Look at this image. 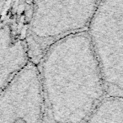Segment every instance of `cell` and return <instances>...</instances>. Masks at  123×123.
<instances>
[{
    "label": "cell",
    "mask_w": 123,
    "mask_h": 123,
    "mask_svg": "<svg viewBox=\"0 0 123 123\" xmlns=\"http://www.w3.org/2000/svg\"><path fill=\"white\" fill-rule=\"evenodd\" d=\"M99 1H36L26 33L30 60L36 64L56 42L88 31Z\"/></svg>",
    "instance_id": "7a4b0ae2"
},
{
    "label": "cell",
    "mask_w": 123,
    "mask_h": 123,
    "mask_svg": "<svg viewBox=\"0 0 123 123\" xmlns=\"http://www.w3.org/2000/svg\"><path fill=\"white\" fill-rule=\"evenodd\" d=\"M7 4H8L7 2H0V14L3 13V11H4V7H5V5H7Z\"/></svg>",
    "instance_id": "52a82bcc"
},
{
    "label": "cell",
    "mask_w": 123,
    "mask_h": 123,
    "mask_svg": "<svg viewBox=\"0 0 123 123\" xmlns=\"http://www.w3.org/2000/svg\"><path fill=\"white\" fill-rule=\"evenodd\" d=\"M39 71L43 123H86L106 97L87 31L51 46L40 62Z\"/></svg>",
    "instance_id": "6da1fadb"
},
{
    "label": "cell",
    "mask_w": 123,
    "mask_h": 123,
    "mask_svg": "<svg viewBox=\"0 0 123 123\" xmlns=\"http://www.w3.org/2000/svg\"><path fill=\"white\" fill-rule=\"evenodd\" d=\"M30 62L26 38L10 24H0V94Z\"/></svg>",
    "instance_id": "5b68a950"
},
{
    "label": "cell",
    "mask_w": 123,
    "mask_h": 123,
    "mask_svg": "<svg viewBox=\"0 0 123 123\" xmlns=\"http://www.w3.org/2000/svg\"><path fill=\"white\" fill-rule=\"evenodd\" d=\"M43 120L39 68L30 62L0 94V123H43Z\"/></svg>",
    "instance_id": "277c9868"
},
{
    "label": "cell",
    "mask_w": 123,
    "mask_h": 123,
    "mask_svg": "<svg viewBox=\"0 0 123 123\" xmlns=\"http://www.w3.org/2000/svg\"><path fill=\"white\" fill-rule=\"evenodd\" d=\"M87 33L106 97L123 99V0L99 1Z\"/></svg>",
    "instance_id": "3957f363"
},
{
    "label": "cell",
    "mask_w": 123,
    "mask_h": 123,
    "mask_svg": "<svg viewBox=\"0 0 123 123\" xmlns=\"http://www.w3.org/2000/svg\"><path fill=\"white\" fill-rule=\"evenodd\" d=\"M86 123H123V99L105 97Z\"/></svg>",
    "instance_id": "8992f818"
}]
</instances>
